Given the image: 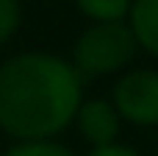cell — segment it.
Listing matches in <instances>:
<instances>
[{"label": "cell", "instance_id": "1", "mask_svg": "<svg viewBox=\"0 0 158 156\" xmlns=\"http://www.w3.org/2000/svg\"><path fill=\"white\" fill-rule=\"evenodd\" d=\"M81 73L50 53H19L0 67V128L19 142L53 140L78 114Z\"/></svg>", "mask_w": 158, "mask_h": 156}, {"label": "cell", "instance_id": "2", "mask_svg": "<svg viewBox=\"0 0 158 156\" xmlns=\"http://www.w3.org/2000/svg\"><path fill=\"white\" fill-rule=\"evenodd\" d=\"M136 36L125 22H94L75 45V70L86 75H111L136 56Z\"/></svg>", "mask_w": 158, "mask_h": 156}, {"label": "cell", "instance_id": "3", "mask_svg": "<svg viewBox=\"0 0 158 156\" xmlns=\"http://www.w3.org/2000/svg\"><path fill=\"white\" fill-rule=\"evenodd\" d=\"M114 109L133 126H158V70H131L114 87Z\"/></svg>", "mask_w": 158, "mask_h": 156}, {"label": "cell", "instance_id": "4", "mask_svg": "<svg viewBox=\"0 0 158 156\" xmlns=\"http://www.w3.org/2000/svg\"><path fill=\"white\" fill-rule=\"evenodd\" d=\"M75 123H78V131L81 137L94 145V148H106V145H114L117 142V134H119V114L114 109V103L108 100H86L78 106V114H75Z\"/></svg>", "mask_w": 158, "mask_h": 156}, {"label": "cell", "instance_id": "5", "mask_svg": "<svg viewBox=\"0 0 158 156\" xmlns=\"http://www.w3.org/2000/svg\"><path fill=\"white\" fill-rule=\"evenodd\" d=\"M128 17L136 45L158 59V0H133Z\"/></svg>", "mask_w": 158, "mask_h": 156}, {"label": "cell", "instance_id": "6", "mask_svg": "<svg viewBox=\"0 0 158 156\" xmlns=\"http://www.w3.org/2000/svg\"><path fill=\"white\" fill-rule=\"evenodd\" d=\"M133 0H75V6L94 22H122Z\"/></svg>", "mask_w": 158, "mask_h": 156}, {"label": "cell", "instance_id": "7", "mask_svg": "<svg viewBox=\"0 0 158 156\" xmlns=\"http://www.w3.org/2000/svg\"><path fill=\"white\" fill-rule=\"evenodd\" d=\"M3 156H75V154L53 140H39V142H19V145L8 148Z\"/></svg>", "mask_w": 158, "mask_h": 156}, {"label": "cell", "instance_id": "8", "mask_svg": "<svg viewBox=\"0 0 158 156\" xmlns=\"http://www.w3.org/2000/svg\"><path fill=\"white\" fill-rule=\"evenodd\" d=\"M19 14H22L19 0H0V45L17 31V25H19Z\"/></svg>", "mask_w": 158, "mask_h": 156}, {"label": "cell", "instance_id": "9", "mask_svg": "<svg viewBox=\"0 0 158 156\" xmlns=\"http://www.w3.org/2000/svg\"><path fill=\"white\" fill-rule=\"evenodd\" d=\"M89 156H142V154L133 151V148H128V145L114 142V145H106V148H94Z\"/></svg>", "mask_w": 158, "mask_h": 156}]
</instances>
